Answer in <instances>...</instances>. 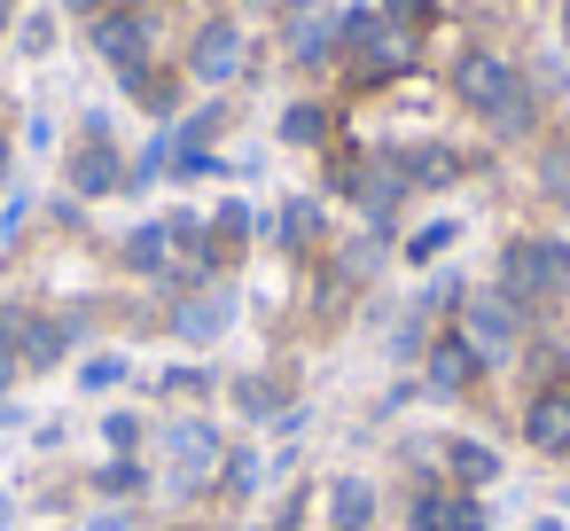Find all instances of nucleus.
<instances>
[{"label": "nucleus", "instance_id": "nucleus-1", "mask_svg": "<svg viewBox=\"0 0 570 531\" xmlns=\"http://www.w3.org/2000/svg\"><path fill=\"white\" fill-rule=\"evenodd\" d=\"M453 95H461L476 118H492L500 134H523V126H531V87H523V71H515L508 56H492V48H469V56L453 63Z\"/></svg>", "mask_w": 570, "mask_h": 531}, {"label": "nucleus", "instance_id": "nucleus-2", "mask_svg": "<svg viewBox=\"0 0 570 531\" xmlns=\"http://www.w3.org/2000/svg\"><path fill=\"white\" fill-rule=\"evenodd\" d=\"M500 282H508V297H562L570 289V250L562 243H508Z\"/></svg>", "mask_w": 570, "mask_h": 531}, {"label": "nucleus", "instance_id": "nucleus-3", "mask_svg": "<svg viewBox=\"0 0 570 531\" xmlns=\"http://www.w3.org/2000/svg\"><path fill=\"white\" fill-rule=\"evenodd\" d=\"M344 32H352V48H360V71H367V79L406 71V40H399L391 24H375L367 9H352V17H344Z\"/></svg>", "mask_w": 570, "mask_h": 531}, {"label": "nucleus", "instance_id": "nucleus-4", "mask_svg": "<svg viewBox=\"0 0 570 531\" xmlns=\"http://www.w3.org/2000/svg\"><path fill=\"white\" fill-rule=\"evenodd\" d=\"M188 71H196L204 87L235 79V71H243V32H235V24H204V32H196V48H188Z\"/></svg>", "mask_w": 570, "mask_h": 531}, {"label": "nucleus", "instance_id": "nucleus-5", "mask_svg": "<svg viewBox=\"0 0 570 531\" xmlns=\"http://www.w3.org/2000/svg\"><path fill=\"white\" fill-rule=\"evenodd\" d=\"M95 48H102L118 71H134V63L149 56V24H141L134 9H110V17H95Z\"/></svg>", "mask_w": 570, "mask_h": 531}, {"label": "nucleus", "instance_id": "nucleus-6", "mask_svg": "<svg viewBox=\"0 0 570 531\" xmlns=\"http://www.w3.org/2000/svg\"><path fill=\"white\" fill-rule=\"evenodd\" d=\"M508 336H515L508 297H469V344H476V360H508Z\"/></svg>", "mask_w": 570, "mask_h": 531}, {"label": "nucleus", "instance_id": "nucleus-7", "mask_svg": "<svg viewBox=\"0 0 570 531\" xmlns=\"http://www.w3.org/2000/svg\"><path fill=\"white\" fill-rule=\"evenodd\" d=\"M476 367H484V360H476L469 336H438V344H430V383H438V391H469Z\"/></svg>", "mask_w": 570, "mask_h": 531}, {"label": "nucleus", "instance_id": "nucleus-8", "mask_svg": "<svg viewBox=\"0 0 570 531\" xmlns=\"http://www.w3.org/2000/svg\"><path fill=\"white\" fill-rule=\"evenodd\" d=\"M523 437L539 453H570V391H547L531 414H523Z\"/></svg>", "mask_w": 570, "mask_h": 531}, {"label": "nucleus", "instance_id": "nucleus-9", "mask_svg": "<svg viewBox=\"0 0 570 531\" xmlns=\"http://www.w3.org/2000/svg\"><path fill=\"white\" fill-rule=\"evenodd\" d=\"M328 523H336V531H367V523H375V484H367V476H336Z\"/></svg>", "mask_w": 570, "mask_h": 531}, {"label": "nucleus", "instance_id": "nucleus-10", "mask_svg": "<svg viewBox=\"0 0 570 531\" xmlns=\"http://www.w3.org/2000/svg\"><path fill=\"white\" fill-rule=\"evenodd\" d=\"M71 188H79V196H110V188H126V173H118V157H110L102 141H87V149L71 157Z\"/></svg>", "mask_w": 570, "mask_h": 531}, {"label": "nucleus", "instance_id": "nucleus-11", "mask_svg": "<svg viewBox=\"0 0 570 531\" xmlns=\"http://www.w3.org/2000/svg\"><path fill=\"white\" fill-rule=\"evenodd\" d=\"M406 180H414V173H399V165L367 173V180H360V204H367V219H391V212H399V196H406Z\"/></svg>", "mask_w": 570, "mask_h": 531}, {"label": "nucleus", "instance_id": "nucleus-12", "mask_svg": "<svg viewBox=\"0 0 570 531\" xmlns=\"http://www.w3.org/2000/svg\"><path fill=\"white\" fill-rule=\"evenodd\" d=\"M445 469H461V484H484V476H500L492 445H476V437H445Z\"/></svg>", "mask_w": 570, "mask_h": 531}, {"label": "nucleus", "instance_id": "nucleus-13", "mask_svg": "<svg viewBox=\"0 0 570 531\" xmlns=\"http://www.w3.org/2000/svg\"><path fill=\"white\" fill-rule=\"evenodd\" d=\"M336 32H344V17H321V24H297V63H305V71H321V63L336 56Z\"/></svg>", "mask_w": 570, "mask_h": 531}, {"label": "nucleus", "instance_id": "nucleus-14", "mask_svg": "<svg viewBox=\"0 0 570 531\" xmlns=\"http://www.w3.org/2000/svg\"><path fill=\"white\" fill-rule=\"evenodd\" d=\"M227 313H235V297H204V305H180V336H219L227 328Z\"/></svg>", "mask_w": 570, "mask_h": 531}, {"label": "nucleus", "instance_id": "nucleus-15", "mask_svg": "<svg viewBox=\"0 0 570 531\" xmlns=\"http://www.w3.org/2000/svg\"><path fill=\"white\" fill-rule=\"evenodd\" d=\"M165 250H173V235H165V219H157V227H134V235H126V258H134V266H149V274L165 266Z\"/></svg>", "mask_w": 570, "mask_h": 531}, {"label": "nucleus", "instance_id": "nucleus-16", "mask_svg": "<svg viewBox=\"0 0 570 531\" xmlns=\"http://www.w3.org/2000/svg\"><path fill=\"white\" fill-rule=\"evenodd\" d=\"M321 134H328V110H321V102H297V110L282 118V141H297V149L321 141Z\"/></svg>", "mask_w": 570, "mask_h": 531}, {"label": "nucleus", "instance_id": "nucleus-17", "mask_svg": "<svg viewBox=\"0 0 570 531\" xmlns=\"http://www.w3.org/2000/svg\"><path fill=\"white\" fill-rule=\"evenodd\" d=\"M173 453H180V461H196V469H212V461H219L212 430H196V422H180V430H173Z\"/></svg>", "mask_w": 570, "mask_h": 531}, {"label": "nucleus", "instance_id": "nucleus-18", "mask_svg": "<svg viewBox=\"0 0 570 531\" xmlns=\"http://www.w3.org/2000/svg\"><path fill=\"white\" fill-rule=\"evenodd\" d=\"M438 531H484V508L476 500H445L438 508Z\"/></svg>", "mask_w": 570, "mask_h": 531}, {"label": "nucleus", "instance_id": "nucleus-19", "mask_svg": "<svg viewBox=\"0 0 570 531\" xmlns=\"http://www.w3.org/2000/svg\"><path fill=\"white\" fill-rule=\"evenodd\" d=\"M445 243H453V219H438V227H422V235L406 243V258H438Z\"/></svg>", "mask_w": 570, "mask_h": 531}, {"label": "nucleus", "instance_id": "nucleus-20", "mask_svg": "<svg viewBox=\"0 0 570 531\" xmlns=\"http://www.w3.org/2000/svg\"><path fill=\"white\" fill-rule=\"evenodd\" d=\"M430 9H438V0H383L391 24H430Z\"/></svg>", "mask_w": 570, "mask_h": 531}, {"label": "nucleus", "instance_id": "nucleus-21", "mask_svg": "<svg viewBox=\"0 0 570 531\" xmlns=\"http://www.w3.org/2000/svg\"><path fill=\"white\" fill-rule=\"evenodd\" d=\"M453 173H461V165H453L445 149H430V157H414V180H453Z\"/></svg>", "mask_w": 570, "mask_h": 531}, {"label": "nucleus", "instance_id": "nucleus-22", "mask_svg": "<svg viewBox=\"0 0 570 531\" xmlns=\"http://www.w3.org/2000/svg\"><path fill=\"white\" fill-rule=\"evenodd\" d=\"M102 492H141V469H134V461H110V469H102Z\"/></svg>", "mask_w": 570, "mask_h": 531}, {"label": "nucleus", "instance_id": "nucleus-23", "mask_svg": "<svg viewBox=\"0 0 570 531\" xmlns=\"http://www.w3.org/2000/svg\"><path fill=\"white\" fill-rule=\"evenodd\" d=\"M282 235L305 243V235H313V204H289V212H282Z\"/></svg>", "mask_w": 570, "mask_h": 531}, {"label": "nucleus", "instance_id": "nucleus-24", "mask_svg": "<svg viewBox=\"0 0 570 531\" xmlns=\"http://www.w3.org/2000/svg\"><path fill=\"white\" fill-rule=\"evenodd\" d=\"M547 188H554V196L570 204V157H547Z\"/></svg>", "mask_w": 570, "mask_h": 531}, {"label": "nucleus", "instance_id": "nucleus-25", "mask_svg": "<svg viewBox=\"0 0 570 531\" xmlns=\"http://www.w3.org/2000/svg\"><path fill=\"white\" fill-rule=\"evenodd\" d=\"M71 9H79V17H102V0H71Z\"/></svg>", "mask_w": 570, "mask_h": 531}, {"label": "nucleus", "instance_id": "nucleus-26", "mask_svg": "<svg viewBox=\"0 0 570 531\" xmlns=\"http://www.w3.org/2000/svg\"><path fill=\"white\" fill-rule=\"evenodd\" d=\"M531 531H562V523H531Z\"/></svg>", "mask_w": 570, "mask_h": 531}, {"label": "nucleus", "instance_id": "nucleus-27", "mask_svg": "<svg viewBox=\"0 0 570 531\" xmlns=\"http://www.w3.org/2000/svg\"><path fill=\"white\" fill-rule=\"evenodd\" d=\"M0 165H9V149H0Z\"/></svg>", "mask_w": 570, "mask_h": 531}]
</instances>
